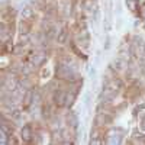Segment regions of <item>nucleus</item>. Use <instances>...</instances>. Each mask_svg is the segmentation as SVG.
Segmentation results:
<instances>
[{
    "label": "nucleus",
    "mask_w": 145,
    "mask_h": 145,
    "mask_svg": "<svg viewBox=\"0 0 145 145\" xmlns=\"http://www.w3.org/2000/svg\"><path fill=\"white\" fill-rule=\"evenodd\" d=\"M32 137H33V132H32L31 125H25V126L22 128V131H20V138H22V141L25 142V144H29V142L32 141Z\"/></svg>",
    "instance_id": "nucleus-5"
},
{
    "label": "nucleus",
    "mask_w": 145,
    "mask_h": 145,
    "mask_svg": "<svg viewBox=\"0 0 145 145\" xmlns=\"http://www.w3.org/2000/svg\"><path fill=\"white\" fill-rule=\"evenodd\" d=\"M29 31H31V25H29V20H20L19 23V32L20 35H29Z\"/></svg>",
    "instance_id": "nucleus-8"
},
{
    "label": "nucleus",
    "mask_w": 145,
    "mask_h": 145,
    "mask_svg": "<svg viewBox=\"0 0 145 145\" xmlns=\"http://www.w3.org/2000/svg\"><path fill=\"white\" fill-rule=\"evenodd\" d=\"M139 128H141L142 131H145V116H142L141 120H139Z\"/></svg>",
    "instance_id": "nucleus-18"
},
{
    "label": "nucleus",
    "mask_w": 145,
    "mask_h": 145,
    "mask_svg": "<svg viewBox=\"0 0 145 145\" xmlns=\"http://www.w3.org/2000/svg\"><path fill=\"white\" fill-rule=\"evenodd\" d=\"M33 97H35V93L32 91V90H26V93L23 94V107H29L31 105H32V102H33Z\"/></svg>",
    "instance_id": "nucleus-6"
},
{
    "label": "nucleus",
    "mask_w": 145,
    "mask_h": 145,
    "mask_svg": "<svg viewBox=\"0 0 145 145\" xmlns=\"http://www.w3.org/2000/svg\"><path fill=\"white\" fill-rule=\"evenodd\" d=\"M67 123H68V126H71L72 129H77V126H78V118H77V115L72 113V112H70V113L67 115Z\"/></svg>",
    "instance_id": "nucleus-7"
},
{
    "label": "nucleus",
    "mask_w": 145,
    "mask_h": 145,
    "mask_svg": "<svg viewBox=\"0 0 145 145\" xmlns=\"http://www.w3.org/2000/svg\"><path fill=\"white\" fill-rule=\"evenodd\" d=\"M119 89H120V83H119V81H116V80L109 81L107 86L105 87V91L102 93V100H105V102L112 100L115 96L118 94Z\"/></svg>",
    "instance_id": "nucleus-1"
},
{
    "label": "nucleus",
    "mask_w": 145,
    "mask_h": 145,
    "mask_svg": "<svg viewBox=\"0 0 145 145\" xmlns=\"http://www.w3.org/2000/svg\"><path fill=\"white\" fill-rule=\"evenodd\" d=\"M10 134H9V132L7 131H5L3 128H0V142H2V144H7L9 141H7V137H9Z\"/></svg>",
    "instance_id": "nucleus-17"
},
{
    "label": "nucleus",
    "mask_w": 145,
    "mask_h": 145,
    "mask_svg": "<svg viewBox=\"0 0 145 145\" xmlns=\"http://www.w3.org/2000/svg\"><path fill=\"white\" fill-rule=\"evenodd\" d=\"M120 142V137L115 135V132H110L107 137V144H119Z\"/></svg>",
    "instance_id": "nucleus-14"
},
{
    "label": "nucleus",
    "mask_w": 145,
    "mask_h": 145,
    "mask_svg": "<svg viewBox=\"0 0 145 145\" xmlns=\"http://www.w3.org/2000/svg\"><path fill=\"white\" fill-rule=\"evenodd\" d=\"M123 67H125V63H123L120 58H118L116 61H113V63H112V68H113V70H116V71H120Z\"/></svg>",
    "instance_id": "nucleus-15"
},
{
    "label": "nucleus",
    "mask_w": 145,
    "mask_h": 145,
    "mask_svg": "<svg viewBox=\"0 0 145 145\" xmlns=\"http://www.w3.org/2000/svg\"><path fill=\"white\" fill-rule=\"evenodd\" d=\"M76 100V91H67V99H65V106L70 107L72 106V103H74Z\"/></svg>",
    "instance_id": "nucleus-13"
},
{
    "label": "nucleus",
    "mask_w": 145,
    "mask_h": 145,
    "mask_svg": "<svg viewBox=\"0 0 145 145\" xmlns=\"http://www.w3.org/2000/svg\"><path fill=\"white\" fill-rule=\"evenodd\" d=\"M81 6H83V9H86V10H89V12L96 10V3H94V0H83V2H81Z\"/></svg>",
    "instance_id": "nucleus-12"
},
{
    "label": "nucleus",
    "mask_w": 145,
    "mask_h": 145,
    "mask_svg": "<svg viewBox=\"0 0 145 145\" xmlns=\"http://www.w3.org/2000/svg\"><path fill=\"white\" fill-rule=\"evenodd\" d=\"M141 18H142V19H145V5L141 7Z\"/></svg>",
    "instance_id": "nucleus-20"
},
{
    "label": "nucleus",
    "mask_w": 145,
    "mask_h": 145,
    "mask_svg": "<svg viewBox=\"0 0 145 145\" xmlns=\"http://www.w3.org/2000/svg\"><path fill=\"white\" fill-rule=\"evenodd\" d=\"M33 16H35V13H33V10L31 9V7H25L22 10V19L23 20H32L33 19Z\"/></svg>",
    "instance_id": "nucleus-11"
},
{
    "label": "nucleus",
    "mask_w": 145,
    "mask_h": 145,
    "mask_svg": "<svg viewBox=\"0 0 145 145\" xmlns=\"http://www.w3.org/2000/svg\"><path fill=\"white\" fill-rule=\"evenodd\" d=\"M65 99H67V91H64V90H57V91L54 93V103H55L58 107L65 106Z\"/></svg>",
    "instance_id": "nucleus-3"
},
{
    "label": "nucleus",
    "mask_w": 145,
    "mask_h": 145,
    "mask_svg": "<svg viewBox=\"0 0 145 145\" xmlns=\"http://www.w3.org/2000/svg\"><path fill=\"white\" fill-rule=\"evenodd\" d=\"M57 72H58L59 77L65 78V80H70V78H72V77L76 76V72H74V70H72V67H70L68 64H59Z\"/></svg>",
    "instance_id": "nucleus-2"
},
{
    "label": "nucleus",
    "mask_w": 145,
    "mask_h": 145,
    "mask_svg": "<svg viewBox=\"0 0 145 145\" xmlns=\"http://www.w3.org/2000/svg\"><path fill=\"white\" fill-rule=\"evenodd\" d=\"M103 141L99 139V131L97 129H94L91 132V139H90V144H102Z\"/></svg>",
    "instance_id": "nucleus-16"
},
{
    "label": "nucleus",
    "mask_w": 145,
    "mask_h": 145,
    "mask_svg": "<svg viewBox=\"0 0 145 145\" xmlns=\"http://www.w3.org/2000/svg\"><path fill=\"white\" fill-rule=\"evenodd\" d=\"M48 59V55L45 54V52H36V54H33L32 55V65L33 67H41L45 61Z\"/></svg>",
    "instance_id": "nucleus-4"
},
{
    "label": "nucleus",
    "mask_w": 145,
    "mask_h": 145,
    "mask_svg": "<svg viewBox=\"0 0 145 145\" xmlns=\"http://www.w3.org/2000/svg\"><path fill=\"white\" fill-rule=\"evenodd\" d=\"M67 38H68V31H67V28H63L61 31L57 33V41H58V44H65Z\"/></svg>",
    "instance_id": "nucleus-10"
},
{
    "label": "nucleus",
    "mask_w": 145,
    "mask_h": 145,
    "mask_svg": "<svg viewBox=\"0 0 145 145\" xmlns=\"http://www.w3.org/2000/svg\"><path fill=\"white\" fill-rule=\"evenodd\" d=\"M139 0H125V5H126V7L131 10V12H138V9H139Z\"/></svg>",
    "instance_id": "nucleus-9"
},
{
    "label": "nucleus",
    "mask_w": 145,
    "mask_h": 145,
    "mask_svg": "<svg viewBox=\"0 0 145 145\" xmlns=\"http://www.w3.org/2000/svg\"><path fill=\"white\" fill-rule=\"evenodd\" d=\"M44 116H45V118L50 116V107H48V106H46V107H44Z\"/></svg>",
    "instance_id": "nucleus-19"
}]
</instances>
